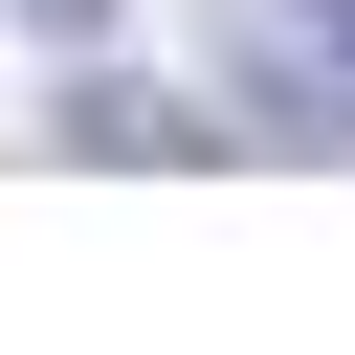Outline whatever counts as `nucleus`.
<instances>
[{"label":"nucleus","mask_w":355,"mask_h":355,"mask_svg":"<svg viewBox=\"0 0 355 355\" xmlns=\"http://www.w3.org/2000/svg\"><path fill=\"white\" fill-rule=\"evenodd\" d=\"M67 155H178V178H222L244 133H222L200 89H111V67H89V89H67Z\"/></svg>","instance_id":"obj_1"},{"label":"nucleus","mask_w":355,"mask_h":355,"mask_svg":"<svg viewBox=\"0 0 355 355\" xmlns=\"http://www.w3.org/2000/svg\"><path fill=\"white\" fill-rule=\"evenodd\" d=\"M0 22H22V44H67V67H89V44H111V22H133V0H0Z\"/></svg>","instance_id":"obj_2"},{"label":"nucleus","mask_w":355,"mask_h":355,"mask_svg":"<svg viewBox=\"0 0 355 355\" xmlns=\"http://www.w3.org/2000/svg\"><path fill=\"white\" fill-rule=\"evenodd\" d=\"M266 22H288V44L333 67V111H355V0H266Z\"/></svg>","instance_id":"obj_3"}]
</instances>
